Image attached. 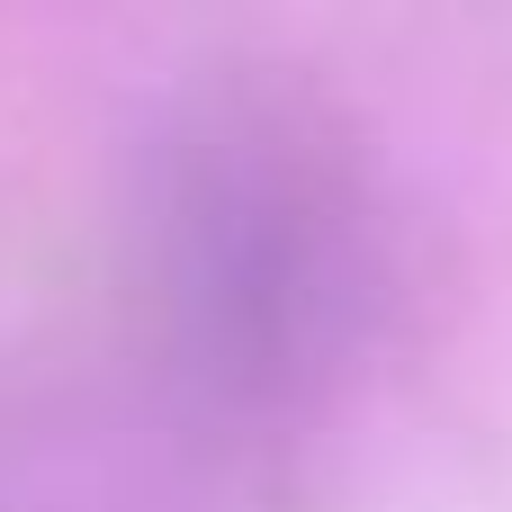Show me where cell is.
Segmentation results:
<instances>
[{"label": "cell", "instance_id": "obj_1", "mask_svg": "<svg viewBox=\"0 0 512 512\" xmlns=\"http://www.w3.org/2000/svg\"><path fill=\"white\" fill-rule=\"evenodd\" d=\"M189 279L180 297L207 315V351L252 378H288L351 315V198L279 135H225L189 198Z\"/></svg>", "mask_w": 512, "mask_h": 512}]
</instances>
